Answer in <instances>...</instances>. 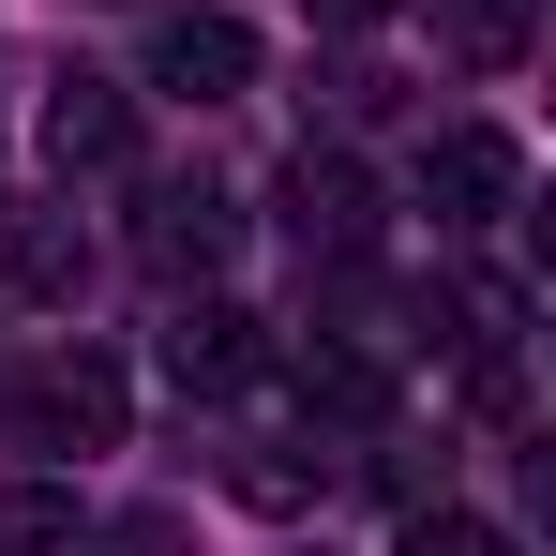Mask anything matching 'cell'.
Returning <instances> with one entry per match:
<instances>
[{
	"instance_id": "3",
	"label": "cell",
	"mask_w": 556,
	"mask_h": 556,
	"mask_svg": "<svg viewBox=\"0 0 556 556\" xmlns=\"http://www.w3.org/2000/svg\"><path fill=\"white\" fill-rule=\"evenodd\" d=\"M286 241H301V256H331V271L376 256V181L346 166V151H301V166H286Z\"/></svg>"
},
{
	"instance_id": "10",
	"label": "cell",
	"mask_w": 556,
	"mask_h": 556,
	"mask_svg": "<svg viewBox=\"0 0 556 556\" xmlns=\"http://www.w3.org/2000/svg\"><path fill=\"white\" fill-rule=\"evenodd\" d=\"M0 556H76V481H0Z\"/></svg>"
},
{
	"instance_id": "8",
	"label": "cell",
	"mask_w": 556,
	"mask_h": 556,
	"mask_svg": "<svg viewBox=\"0 0 556 556\" xmlns=\"http://www.w3.org/2000/svg\"><path fill=\"white\" fill-rule=\"evenodd\" d=\"M286 376H301V406H331V421H376V406H391V362H376L362 331H316Z\"/></svg>"
},
{
	"instance_id": "9",
	"label": "cell",
	"mask_w": 556,
	"mask_h": 556,
	"mask_svg": "<svg viewBox=\"0 0 556 556\" xmlns=\"http://www.w3.org/2000/svg\"><path fill=\"white\" fill-rule=\"evenodd\" d=\"M437 46H452L466 76H511L542 46V0H437Z\"/></svg>"
},
{
	"instance_id": "5",
	"label": "cell",
	"mask_w": 556,
	"mask_h": 556,
	"mask_svg": "<svg viewBox=\"0 0 556 556\" xmlns=\"http://www.w3.org/2000/svg\"><path fill=\"white\" fill-rule=\"evenodd\" d=\"M121 151H136V91L61 61V76H46V166H61V181H91V166H121Z\"/></svg>"
},
{
	"instance_id": "7",
	"label": "cell",
	"mask_w": 556,
	"mask_h": 556,
	"mask_svg": "<svg viewBox=\"0 0 556 556\" xmlns=\"http://www.w3.org/2000/svg\"><path fill=\"white\" fill-rule=\"evenodd\" d=\"M226 241H241V211H226V195H211V181H166V195H151V211H136V256H151V271H166V286H211V271H226Z\"/></svg>"
},
{
	"instance_id": "4",
	"label": "cell",
	"mask_w": 556,
	"mask_h": 556,
	"mask_svg": "<svg viewBox=\"0 0 556 556\" xmlns=\"http://www.w3.org/2000/svg\"><path fill=\"white\" fill-rule=\"evenodd\" d=\"M151 91H181V105L256 91V30L241 15H151Z\"/></svg>"
},
{
	"instance_id": "6",
	"label": "cell",
	"mask_w": 556,
	"mask_h": 556,
	"mask_svg": "<svg viewBox=\"0 0 556 556\" xmlns=\"http://www.w3.org/2000/svg\"><path fill=\"white\" fill-rule=\"evenodd\" d=\"M166 376L226 406V391H256V376H271V346H256V316H241V301H181V316H166Z\"/></svg>"
},
{
	"instance_id": "2",
	"label": "cell",
	"mask_w": 556,
	"mask_h": 556,
	"mask_svg": "<svg viewBox=\"0 0 556 556\" xmlns=\"http://www.w3.org/2000/svg\"><path fill=\"white\" fill-rule=\"evenodd\" d=\"M406 181H421V211H437V241H481V226L527 195V151H511V136H481V121H437Z\"/></svg>"
},
{
	"instance_id": "14",
	"label": "cell",
	"mask_w": 556,
	"mask_h": 556,
	"mask_svg": "<svg viewBox=\"0 0 556 556\" xmlns=\"http://www.w3.org/2000/svg\"><path fill=\"white\" fill-rule=\"evenodd\" d=\"M316 30H376V15H406V0H301Z\"/></svg>"
},
{
	"instance_id": "13",
	"label": "cell",
	"mask_w": 556,
	"mask_h": 556,
	"mask_svg": "<svg viewBox=\"0 0 556 556\" xmlns=\"http://www.w3.org/2000/svg\"><path fill=\"white\" fill-rule=\"evenodd\" d=\"M391 556H511V527H481V511H437V496H421Z\"/></svg>"
},
{
	"instance_id": "1",
	"label": "cell",
	"mask_w": 556,
	"mask_h": 556,
	"mask_svg": "<svg viewBox=\"0 0 556 556\" xmlns=\"http://www.w3.org/2000/svg\"><path fill=\"white\" fill-rule=\"evenodd\" d=\"M121 362L105 346H46V362H15L0 376V437L15 452H121Z\"/></svg>"
},
{
	"instance_id": "11",
	"label": "cell",
	"mask_w": 556,
	"mask_h": 556,
	"mask_svg": "<svg viewBox=\"0 0 556 556\" xmlns=\"http://www.w3.org/2000/svg\"><path fill=\"white\" fill-rule=\"evenodd\" d=\"M0 271L61 301V286H76V226H61V211H0Z\"/></svg>"
},
{
	"instance_id": "12",
	"label": "cell",
	"mask_w": 556,
	"mask_h": 556,
	"mask_svg": "<svg viewBox=\"0 0 556 556\" xmlns=\"http://www.w3.org/2000/svg\"><path fill=\"white\" fill-rule=\"evenodd\" d=\"M226 481H241L256 511H301V496H316V466L286 452V437H241V466H226Z\"/></svg>"
}]
</instances>
